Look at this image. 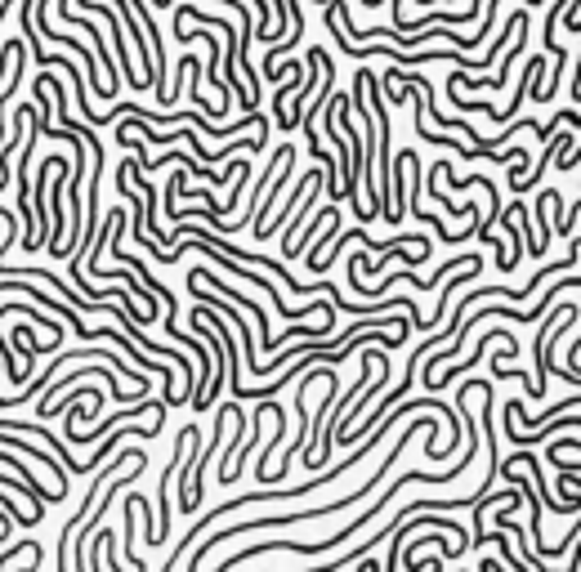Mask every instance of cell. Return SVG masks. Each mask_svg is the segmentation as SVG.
<instances>
[{"instance_id":"obj_1","label":"cell","mask_w":581,"mask_h":572,"mask_svg":"<svg viewBox=\"0 0 581 572\" xmlns=\"http://www.w3.org/2000/svg\"><path fill=\"white\" fill-rule=\"evenodd\" d=\"M233 416H237V398L228 407H219L211 447H193V456H188V465H184V479H179V510L193 514L197 505H202V470H206V461H211V452L219 447V438H224V429H228V421H233ZM193 443H202V429L193 434Z\"/></svg>"},{"instance_id":"obj_2","label":"cell","mask_w":581,"mask_h":572,"mask_svg":"<svg viewBox=\"0 0 581 572\" xmlns=\"http://www.w3.org/2000/svg\"><path fill=\"white\" fill-rule=\"evenodd\" d=\"M152 5H166V0H152Z\"/></svg>"}]
</instances>
